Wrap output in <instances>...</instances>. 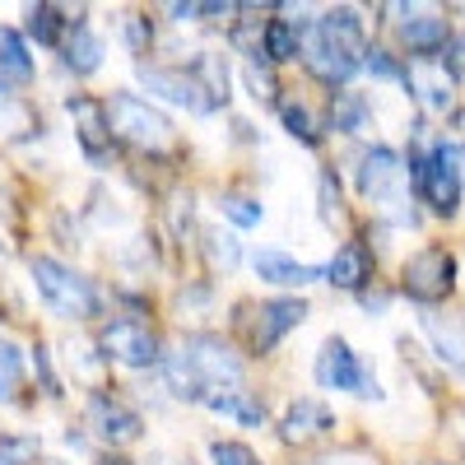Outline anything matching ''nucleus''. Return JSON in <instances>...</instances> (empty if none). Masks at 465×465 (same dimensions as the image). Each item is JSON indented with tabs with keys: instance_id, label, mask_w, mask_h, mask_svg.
Segmentation results:
<instances>
[{
	"instance_id": "38",
	"label": "nucleus",
	"mask_w": 465,
	"mask_h": 465,
	"mask_svg": "<svg viewBox=\"0 0 465 465\" xmlns=\"http://www.w3.org/2000/svg\"><path fill=\"white\" fill-rule=\"evenodd\" d=\"M122 33H126V47L140 56V52H149V19H140V15H126L122 19Z\"/></svg>"
},
{
	"instance_id": "24",
	"label": "nucleus",
	"mask_w": 465,
	"mask_h": 465,
	"mask_svg": "<svg viewBox=\"0 0 465 465\" xmlns=\"http://www.w3.org/2000/svg\"><path fill=\"white\" fill-rule=\"evenodd\" d=\"M37 131V112L24 103V98H0V144H15V140H28Z\"/></svg>"
},
{
	"instance_id": "18",
	"label": "nucleus",
	"mask_w": 465,
	"mask_h": 465,
	"mask_svg": "<svg viewBox=\"0 0 465 465\" xmlns=\"http://www.w3.org/2000/svg\"><path fill=\"white\" fill-rule=\"evenodd\" d=\"M401 37H405V47L410 52H419V61H433L438 52H447V19H438V15H414V19H405L401 24Z\"/></svg>"
},
{
	"instance_id": "3",
	"label": "nucleus",
	"mask_w": 465,
	"mask_h": 465,
	"mask_svg": "<svg viewBox=\"0 0 465 465\" xmlns=\"http://www.w3.org/2000/svg\"><path fill=\"white\" fill-rule=\"evenodd\" d=\"M410 177H414L419 201L429 205L433 214H456L460 210V173L447 159L442 144L429 149V153H414V159H410Z\"/></svg>"
},
{
	"instance_id": "26",
	"label": "nucleus",
	"mask_w": 465,
	"mask_h": 465,
	"mask_svg": "<svg viewBox=\"0 0 465 465\" xmlns=\"http://www.w3.org/2000/svg\"><path fill=\"white\" fill-rule=\"evenodd\" d=\"M205 405H210V410H219V414H232V419H242L247 429H261V423H265V405H261V401H252L247 391H223V396H205Z\"/></svg>"
},
{
	"instance_id": "10",
	"label": "nucleus",
	"mask_w": 465,
	"mask_h": 465,
	"mask_svg": "<svg viewBox=\"0 0 465 465\" xmlns=\"http://www.w3.org/2000/svg\"><path fill=\"white\" fill-rule=\"evenodd\" d=\"M103 349H107V359L126 363V368H159L163 363L159 340H153V331L140 326V322H112V326H103Z\"/></svg>"
},
{
	"instance_id": "34",
	"label": "nucleus",
	"mask_w": 465,
	"mask_h": 465,
	"mask_svg": "<svg viewBox=\"0 0 465 465\" xmlns=\"http://www.w3.org/2000/svg\"><path fill=\"white\" fill-rule=\"evenodd\" d=\"M317 196H322V219H326V223H340V219H344V210H340V182H335L331 173H322Z\"/></svg>"
},
{
	"instance_id": "28",
	"label": "nucleus",
	"mask_w": 465,
	"mask_h": 465,
	"mask_svg": "<svg viewBox=\"0 0 465 465\" xmlns=\"http://www.w3.org/2000/svg\"><path fill=\"white\" fill-rule=\"evenodd\" d=\"M191 74L205 84V94L214 98V107L219 103H228V65H223V56H214V52H201L196 61H191Z\"/></svg>"
},
{
	"instance_id": "31",
	"label": "nucleus",
	"mask_w": 465,
	"mask_h": 465,
	"mask_svg": "<svg viewBox=\"0 0 465 465\" xmlns=\"http://www.w3.org/2000/svg\"><path fill=\"white\" fill-rule=\"evenodd\" d=\"M19 381H24V354L10 340H0V401H15Z\"/></svg>"
},
{
	"instance_id": "39",
	"label": "nucleus",
	"mask_w": 465,
	"mask_h": 465,
	"mask_svg": "<svg viewBox=\"0 0 465 465\" xmlns=\"http://www.w3.org/2000/svg\"><path fill=\"white\" fill-rule=\"evenodd\" d=\"M33 456H37V442H28V438H5L0 442V465H24Z\"/></svg>"
},
{
	"instance_id": "48",
	"label": "nucleus",
	"mask_w": 465,
	"mask_h": 465,
	"mask_svg": "<svg viewBox=\"0 0 465 465\" xmlns=\"http://www.w3.org/2000/svg\"><path fill=\"white\" fill-rule=\"evenodd\" d=\"M429 465H442V460H429Z\"/></svg>"
},
{
	"instance_id": "1",
	"label": "nucleus",
	"mask_w": 465,
	"mask_h": 465,
	"mask_svg": "<svg viewBox=\"0 0 465 465\" xmlns=\"http://www.w3.org/2000/svg\"><path fill=\"white\" fill-rule=\"evenodd\" d=\"M28 270H33V284H37V293H43V302L52 307V312H61V317H70V322H84V317L98 312L94 284H89L84 275H74L70 265H61V261H52V256H33Z\"/></svg>"
},
{
	"instance_id": "45",
	"label": "nucleus",
	"mask_w": 465,
	"mask_h": 465,
	"mask_svg": "<svg viewBox=\"0 0 465 465\" xmlns=\"http://www.w3.org/2000/svg\"><path fill=\"white\" fill-rule=\"evenodd\" d=\"M451 126H456V131H460V135H465V107H460V112H456V116H451Z\"/></svg>"
},
{
	"instance_id": "21",
	"label": "nucleus",
	"mask_w": 465,
	"mask_h": 465,
	"mask_svg": "<svg viewBox=\"0 0 465 465\" xmlns=\"http://www.w3.org/2000/svg\"><path fill=\"white\" fill-rule=\"evenodd\" d=\"M98 65H103V43L94 37L89 24H74L70 37H65V70H74V74H94Z\"/></svg>"
},
{
	"instance_id": "6",
	"label": "nucleus",
	"mask_w": 465,
	"mask_h": 465,
	"mask_svg": "<svg viewBox=\"0 0 465 465\" xmlns=\"http://www.w3.org/2000/svg\"><path fill=\"white\" fill-rule=\"evenodd\" d=\"M70 116H74V135H80V149H84V159L94 168H103L112 159V116H107V103L80 94V98H70L65 103Z\"/></svg>"
},
{
	"instance_id": "44",
	"label": "nucleus",
	"mask_w": 465,
	"mask_h": 465,
	"mask_svg": "<svg viewBox=\"0 0 465 465\" xmlns=\"http://www.w3.org/2000/svg\"><path fill=\"white\" fill-rule=\"evenodd\" d=\"M10 252H15V238H10V228L0 223V256H10Z\"/></svg>"
},
{
	"instance_id": "36",
	"label": "nucleus",
	"mask_w": 465,
	"mask_h": 465,
	"mask_svg": "<svg viewBox=\"0 0 465 465\" xmlns=\"http://www.w3.org/2000/svg\"><path fill=\"white\" fill-rule=\"evenodd\" d=\"M238 5H219V0H205V5H196V0H191V5H173V19H219V15H232Z\"/></svg>"
},
{
	"instance_id": "37",
	"label": "nucleus",
	"mask_w": 465,
	"mask_h": 465,
	"mask_svg": "<svg viewBox=\"0 0 465 465\" xmlns=\"http://www.w3.org/2000/svg\"><path fill=\"white\" fill-rule=\"evenodd\" d=\"M247 89H252V98H256V103H275V94H280V89H275V80H270V70H261L256 61L247 65Z\"/></svg>"
},
{
	"instance_id": "11",
	"label": "nucleus",
	"mask_w": 465,
	"mask_h": 465,
	"mask_svg": "<svg viewBox=\"0 0 465 465\" xmlns=\"http://www.w3.org/2000/svg\"><path fill=\"white\" fill-rule=\"evenodd\" d=\"M252 317H256V322L247 326V344L256 349V354H265V349L280 344V335H289L293 326H302L307 302H302V298H275V302H261Z\"/></svg>"
},
{
	"instance_id": "33",
	"label": "nucleus",
	"mask_w": 465,
	"mask_h": 465,
	"mask_svg": "<svg viewBox=\"0 0 465 465\" xmlns=\"http://www.w3.org/2000/svg\"><path fill=\"white\" fill-rule=\"evenodd\" d=\"M219 210L238 223V228H252V223H261V205L252 201V196H223L219 201Z\"/></svg>"
},
{
	"instance_id": "15",
	"label": "nucleus",
	"mask_w": 465,
	"mask_h": 465,
	"mask_svg": "<svg viewBox=\"0 0 465 465\" xmlns=\"http://www.w3.org/2000/svg\"><path fill=\"white\" fill-rule=\"evenodd\" d=\"M335 429V414H331V405H322V401H293L289 410H284V419H280V438L284 442H312V438H322V433H331Z\"/></svg>"
},
{
	"instance_id": "14",
	"label": "nucleus",
	"mask_w": 465,
	"mask_h": 465,
	"mask_svg": "<svg viewBox=\"0 0 465 465\" xmlns=\"http://www.w3.org/2000/svg\"><path fill=\"white\" fill-rule=\"evenodd\" d=\"M405 84L419 94V103L429 112H447L451 107V89H456V74L447 70V61H414Z\"/></svg>"
},
{
	"instance_id": "19",
	"label": "nucleus",
	"mask_w": 465,
	"mask_h": 465,
	"mask_svg": "<svg viewBox=\"0 0 465 465\" xmlns=\"http://www.w3.org/2000/svg\"><path fill=\"white\" fill-rule=\"evenodd\" d=\"M368 275H372V256H368V247H359V242L340 247V252L331 256V265H326V280H331L335 289H359V293H363Z\"/></svg>"
},
{
	"instance_id": "12",
	"label": "nucleus",
	"mask_w": 465,
	"mask_h": 465,
	"mask_svg": "<svg viewBox=\"0 0 465 465\" xmlns=\"http://www.w3.org/2000/svg\"><path fill=\"white\" fill-rule=\"evenodd\" d=\"M401 159H396V149H386V144H372L363 159H359V191L368 201H381V205H396L405 201L401 196Z\"/></svg>"
},
{
	"instance_id": "25",
	"label": "nucleus",
	"mask_w": 465,
	"mask_h": 465,
	"mask_svg": "<svg viewBox=\"0 0 465 465\" xmlns=\"http://www.w3.org/2000/svg\"><path fill=\"white\" fill-rule=\"evenodd\" d=\"M0 70L10 74L15 84H28L33 80V61H28V47L15 28H0Z\"/></svg>"
},
{
	"instance_id": "40",
	"label": "nucleus",
	"mask_w": 465,
	"mask_h": 465,
	"mask_svg": "<svg viewBox=\"0 0 465 465\" xmlns=\"http://www.w3.org/2000/svg\"><path fill=\"white\" fill-rule=\"evenodd\" d=\"M368 70H372V74H381V80H405V74H410V70H401L386 52H368Z\"/></svg>"
},
{
	"instance_id": "23",
	"label": "nucleus",
	"mask_w": 465,
	"mask_h": 465,
	"mask_svg": "<svg viewBox=\"0 0 465 465\" xmlns=\"http://www.w3.org/2000/svg\"><path fill=\"white\" fill-rule=\"evenodd\" d=\"M293 56H302V28L293 19H270L265 24V61L284 65Z\"/></svg>"
},
{
	"instance_id": "4",
	"label": "nucleus",
	"mask_w": 465,
	"mask_h": 465,
	"mask_svg": "<svg viewBox=\"0 0 465 465\" xmlns=\"http://www.w3.org/2000/svg\"><path fill=\"white\" fill-rule=\"evenodd\" d=\"M401 284H405V293H410L414 302H423V307L442 302V298L456 289V256H451L447 247H423V252H414V256L405 261V270H401Z\"/></svg>"
},
{
	"instance_id": "47",
	"label": "nucleus",
	"mask_w": 465,
	"mask_h": 465,
	"mask_svg": "<svg viewBox=\"0 0 465 465\" xmlns=\"http://www.w3.org/2000/svg\"><path fill=\"white\" fill-rule=\"evenodd\" d=\"M112 465H131V460H112Z\"/></svg>"
},
{
	"instance_id": "30",
	"label": "nucleus",
	"mask_w": 465,
	"mask_h": 465,
	"mask_svg": "<svg viewBox=\"0 0 465 465\" xmlns=\"http://www.w3.org/2000/svg\"><path fill=\"white\" fill-rule=\"evenodd\" d=\"M205 261H210V270H238V261H242V247H238V238L232 232H205Z\"/></svg>"
},
{
	"instance_id": "7",
	"label": "nucleus",
	"mask_w": 465,
	"mask_h": 465,
	"mask_svg": "<svg viewBox=\"0 0 465 465\" xmlns=\"http://www.w3.org/2000/svg\"><path fill=\"white\" fill-rule=\"evenodd\" d=\"M302 61H307V70H312L322 84H331V89H335V84H349V80H354V70L363 65L354 52L335 47L317 24L302 28Z\"/></svg>"
},
{
	"instance_id": "35",
	"label": "nucleus",
	"mask_w": 465,
	"mask_h": 465,
	"mask_svg": "<svg viewBox=\"0 0 465 465\" xmlns=\"http://www.w3.org/2000/svg\"><path fill=\"white\" fill-rule=\"evenodd\" d=\"M210 456H214V465H261V456L242 442H214Z\"/></svg>"
},
{
	"instance_id": "41",
	"label": "nucleus",
	"mask_w": 465,
	"mask_h": 465,
	"mask_svg": "<svg viewBox=\"0 0 465 465\" xmlns=\"http://www.w3.org/2000/svg\"><path fill=\"white\" fill-rule=\"evenodd\" d=\"M447 70L451 74H465V33H456L447 43Z\"/></svg>"
},
{
	"instance_id": "46",
	"label": "nucleus",
	"mask_w": 465,
	"mask_h": 465,
	"mask_svg": "<svg viewBox=\"0 0 465 465\" xmlns=\"http://www.w3.org/2000/svg\"><path fill=\"white\" fill-rule=\"evenodd\" d=\"M5 80H10V74H5V70H0V98H5Z\"/></svg>"
},
{
	"instance_id": "16",
	"label": "nucleus",
	"mask_w": 465,
	"mask_h": 465,
	"mask_svg": "<svg viewBox=\"0 0 465 465\" xmlns=\"http://www.w3.org/2000/svg\"><path fill=\"white\" fill-rule=\"evenodd\" d=\"M419 322H423V335L433 340L438 359L465 377V317H447V312H433V307H429Z\"/></svg>"
},
{
	"instance_id": "9",
	"label": "nucleus",
	"mask_w": 465,
	"mask_h": 465,
	"mask_svg": "<svg viewBox=\"0 0 465 465\" xmlns=\"http://www.w3.org/2000/svg\"><path fill=\"white\" fill-rule=\"evenodd\" d=\"M140 84H144L149 94H159V98H168V103L186 107V112H210V107H214V98L205 94V84H201L191 70H173V65H140Z\"/></svg>"
},
{
	"instance_id": "13",
	"label": "nucleus",
	"mask_w": 465,
	"mask_h": 465,
	"mask_svg": "<svg viewBox=\"0 0 465 465\" xmlns=\"http://www.w3.org/2000/svg\"><path fill=\"white\" fill-rule=\"evenodd\" d=\"M89 429L98 433V442H107V447H126V442H135L140 438V414L135 410H126L122 401H112V396H94L89 401Z\"/></svg>"
},
{
	"instance_id": "5",
	"label": "nucleus",
	"mask_w": 465,
	"mask_h": 465,
	"mask_svg": "<svg viewBox=\"0 0 465 465\" xmlns=\"http://www.w3.org/2000/svg\"><path fill=\"white\" fill-rule=\"evenodd\" d=\"M317 381L322 386H335V391H354L363 401H381V386L377 377L359 363V354L349 349L340 335L322 344V354H317Z\"/></svg>"
},
{
	"instance_id": "43",
	"label": "nucleus",
	"mask_w": 465,
	"mask_h": 465,
	"mask_svg": "<svg viewBox=\"0 0 465 465\" xmlns=\"http://www.w3.org/2000/svg\"><path fill=\"white\" fill-rule=\"evenodd\" d=\"M359 302L368 307V312H381V307H386V293H381V289H363V293H359Z\"/></svg>"
},
{
	"instance_id": "8",
	"label": "nucleus",
	"mask_w": 465,
	"mask_h": 465,
	"mask_svg": "<svg viewBox=\"0 0 465 465\" xmlns=\"http://www.w3.org/2000/svg\"><path fill=\"white\" fill-rule=\"evenodd\" d=\"M182 359L196 368V377L205 381V386H232L242 377V359L232 354V349L219 340V335H191L186 344H182Z\"/></svg>"
},
{
	"instance_id": "17",
	"label": "nucleus",
	"mask_w": 465,
	"mask_h": 465,
	"mask_svg": "<svg viewBox=\"0 0 465 465\" xmlns=\"http://www.w3.org/2000/svg\"><path fill=\"white\" fill-rule=\"evenodd\" d=\"M256 275H261L265 284H280V289H302V284L322 280L326 270H322V265H302V261H293V256H284V252H261V256H256Z\"/></svg>"
},
{
	"instance_id": "42",
	"label": "nucleus",
	"mask_w": 465,
	"mask_h": 465,
	"mask_svg": "<svg viewBox=\"0 0 465 465\" xmlns=\"http://www.w3.org/2000/svg\"><path fill=\"white\" fill-rule=\"evenodd\" d=\"M312 465H381V460H372L368 451H335V456H326V460H312Z\"/></svg>"
},
{
	"instance_id": "22",
	"label": "nucleus",
	"mask_w": 465,
	"mask_h": 465,
	"mask_svg": "<svg viewBox=\"0 0 465 465\" xmlns=\"http://www.w3.org/2000/svg\"><path fill=\"white\" fill-rule=\"evenodd\" d=\"M28 24V37H33V43H43V47H56L61 43V37L74 28V19H65V10L61 5H28V15H24Z\"/></svg>"
},
{
	"instance_id": "20",
	"label": "nucleus",
	"mask_w": 465,
	"mask_h": 465,
	"mask_svg": "<svg viewBox=\"0 0 465 465\" xmlns=\"http://www.w3.org/2000/svg\"><path fill=\"white\" fill-rule=\"evenodd\" d=\"M317 28L331 37L335 47H344V52H354V56H368L363 52V19H359V10H349V5H335V10H326L322 19H317Z\"/></svg>"
},
{
	"instance_id": "32",
	"label": "nucleus",
	"mask_w": 465,
	"mask_h": 465,
	"mask_svg": "<svg viewBox=\"0 0 465 465\" xmlns=\"http://www.w3.org/2000/svg\"><path fill=\"white\" fill-rule=\"evenodd\" d=\"M280 116H284V126H289V135H298L302 144H317V140H322V131H317V122H312V112H307L302 103L284 98V103H280Z\"/></svg>"
},
{
	"instance_id": "27",
	"label": "nucleus",
	"mask_w": 465,
	"mask_h": 465,
	"mask_svg": "<svg viewBox=\"0 0 465 465\" xmlns=\"http://www.w3.org/2000/svg\"><path fill=\"white\" fill-rule=\"evenodd\" d=\"M163 372H168L173 396H182V401H205V391H210V386L196 377V368H191L182 354H168V359H163Z\"/></svg>"
},
{
	"instance_id": "29",
	"label": "nucleus",
	"mask_w": 465,
	"mask_h": 465,
	"mask_svg": "<svg viewBox=\"0 0 465 465\" xmlns=\"http://www.w3.org/2000/svg\"><path fill=\"white\" fill-rule=\"evenodd\" d=\"M363 116H368V103L359 94H335V103H331V131L349 135V131L363 126Z\"/></svg>"
},
{
	"instance_id": "2",
	"label": "nucleus",
	"mask_w": 465,
	"mask_h": 465,
	"mask_svg": "<svg viewBox=\"0 0 465 465\" xmlns=\"http://www.w3.org/2000/svg\"><path fill=\"white\" fill-rule=\"evenodd\" d=\"M107 116H112V135H122L149 153H168L173 149V122L159 112V107H149L140 103L135 94H116L107 103Z\"/></svg>"
},
{
	"instance_id": "49",
	"label": "nucleus",
	"mask_w": 465,
	"mask_h": 465,
	"mask_svg": "<svg viewBox=\"0 0 465 465\" xmlns=\"http://www.w3.org/2000/svg\"><path fill=\"white\" fill-rule=\"evenodd\" d=\"M186 465H191V460H186Z\"/></svg>"
}]
</instances>
